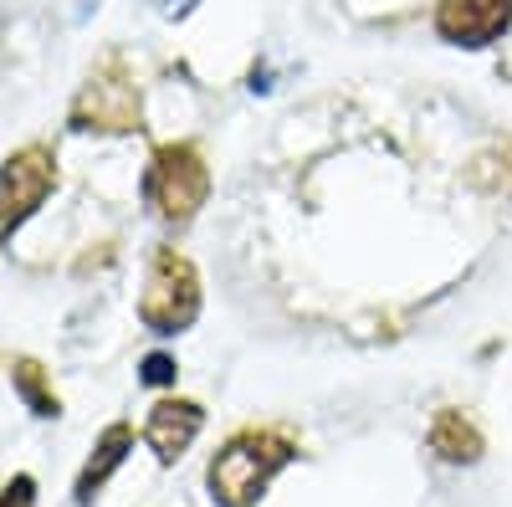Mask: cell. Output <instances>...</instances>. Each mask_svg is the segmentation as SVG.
<instances>
[{
  "label": "cell",
  "mask_w": 512,
  "mask_h": 507,
  "mask_svg": "<svg viewBox=\"0 0 512 507\" xmlns=\"http://www.w3.org/2000/svg\"><path fill=\"white\" fill-rule=\"evenodd\" d=\"M52 190H57V159H52V149L26 144V149H16L6 164H0V241L16 236L36 210L47 205Z\"/></svg>",
  "instance_id": "5b68a950"
},
{
  "label": "cell",
  "mask_w": 512,
  "mask_h": 507,
  "mask_svg": "<svg viewBox=\"0 0 512 507\" xmlns=\"http://www.w3.org/2000/svg\"><path fill=\"white\" fill-rule=\"evenodd\" d=\"M11 379H16V390H21V400H26L31 415H41V420L62 415V400H57V390L47 385V369H41L36 359H16V364H11Z\"/></svg>",
  "instance_id": "30bf717a"
},
{
  "label": "cell",
  "mask_w": 512,
  "mask_h": 507,
  "mask_svg": "<svg viewBox=\"0 0 512 507\" xmlns=\"http://www.w3.org/2000/svg\"><path fill=\"white\" fill-rule=\"evenodd\" d=\"M67 118L82 134H139L144 129V98H139V82L128 72V62L103 57L88 72V82L77 88Z\"/></svg>",
  "instance_id": "3957f363"
},
{
  "label": "cell",
  "mask_w": 512,
  "mask_h": 507,
  "mask_svg": "<svg viewBox=\"0 0 512 507\" xmlns=\"http://www.w3.org/2000/svg\"><path fill=\"white\" fill-rule=\"evenodd\" d=\"M210 200V164L195 144H159L144 169V205L164 226H190Z\"/></svg>",
  "instance_id": "7a4b0ae2"
},
{
  "label": "cell",
  "mask_w": 512,
  "mask_h": 507,
  "mask_svg": "<svg viewBox=\"0 0 512 507\" xmlns=\"http://www.w3.org/2000/svg\"><path fill=\"white\" fill-rule=\"evenodd\" d=\"M431 451L441 456V461H451V467H472V461H482V451H487V441H482V431L466 420L461 410H436V420H431Z\"/></svg>",
  "instance_id": "ba28073f"
},
{
  "label": "cell",
  "mask_w": 512,
  "mask_h": 507,
  "mask_svg": "<svg viewBox=\"0 0 512 507\" xmlns=\"http://www.w3.org/2000/svg\"><path fill=\"white\" fill-rule=\"evenodd\" d=\"M36 502V482L31 477H11L6 487H0V507H31Z\"/></svg>",
  "instance_id": "7c38bea8"
},
{
  "label": "cell",
  "mask_w": 512,
  "mask_h": 507,
  "mask_svg": "<svg viewBox=\"0 0 512 507\" xmlns=\"http://www.w3.org/2000/svg\"><path fill=\"white\" fill-rule=\"evenodd\" d=\"M200 272L185 251L175 246H159L154 262H149V282H144V298H139V318L149 333H185L200 318Z\"/></svg>",
  "instance_id": "277c9868"
},
{
  "label": "cell",
  "mask_w": 512,
  "mask_h": 507,
  "mask_svg": "<svg viewBox=\"0 0 512 507\" xmlns=\"http://www.w3.org/2000/svg\"><path fill=\"white\" fill-rule=\"evenodd\" d=\"M128 446H134V431L123 426H108L103 436H98V446H93V456H88V467L77 472V507H88L98 492H103V482L123 467V456H128Z\"/></svg>",
  "instance_id": "9c48e42d"
},
{
  "label": "cell",
  "mask_w": 512,
  "mask_h": 507,
  "mask_svg": "<svg viewBox=\"0 0 512 507\" xmlns=\"http://www.w3.org/2000/svg\"><path fill=\"white\" fill-rule=\"evenodd\" d=\"M200 426H205V410H200L195 400H159V405L149 410V420H144V441H149V451L169 467V461H180V456L195 446Z\"/></svg>",
  "instance_id": "52a82bcc"
},
{
  "label": "cell",
  "mask_w": 512,
  "mask_h": 507,
  "mask_svg": "<svg viewBox=\"0 0 512 507\" xmlns=\"http://www.w3.org/2000/svg\"><path fill=\"white\" fill-rule=\"evenodd\" d=\"M512 26V0H436V36L451 47H492Z\"/></svg>",
  "instance_id": "8992f818"
},
{
  "label": "cell",
  "mask_w": 512,
  "mask_h": 507,
  "mask_svg": "<svg viewBox=\"0 0 512 507\" xmlns=\"http://www.w3.org/2000/svg\"><path fill=\"white\" fill-rule=\"evenodd\" d=\"M297 456V446L282 431H236L216 456H210L205 487L221 507H256L272 477Z\"/></svg>",
  "instance_id": "6da1fadb"
},
{
  "label": "cell",
  "mask_w": 512,
  "mask_h": 507,
  "mask_svg": "<svg viewBox=\"0 0 512 507\" xmlns=\"http://www.w3.org/2000/svg\"><path fill=\"white\" fill-rule=\"evenodd\" d=\"M175 374H180V364L169 359V354H149V359H144V369H139L144 385H175Z\"/></svg>",
  "instance_id": "8fae6325"
}]
</instances>
